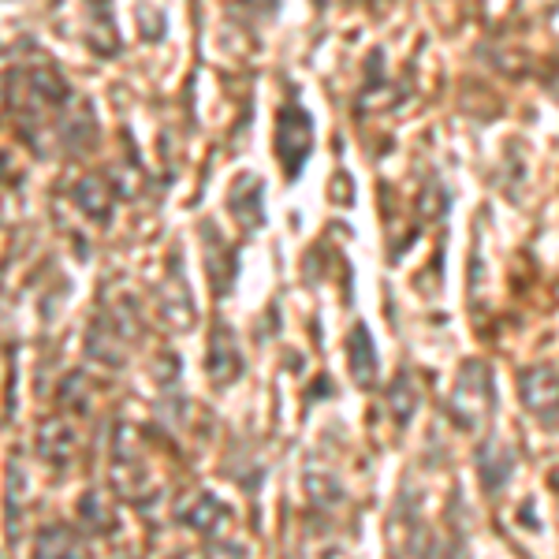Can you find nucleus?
<instances>
[{"label": "nucleus", "instance_id": "nucleus-1", "mask_svg": "<svg viewBox=\"0 0 559 559\" xmlns=\"http://www.w3.org/2000/svg\"><path fill=\"white\" fill-rule=\"evenodd\" d=\"M496 411V381H492V366L481 358L463 362L455 377V388L448 395V414L459 429H481Z\"/></svg>", "mask_w": 559, "mask_h": 559}, {"label": "nucleus", "instance_id": "nucleus-2", "mask_svg": "<svg viewBox=\"0 0 559 559\" xmlns=\"http://www.w3.org/2000/svg\"><path fill=\"white\" fill-rule=\"evenodd\" d=\"M276 157L284 165L287 179H295L302 173L306 157H310V146H313V123H310V112L299 105H284L276 116Z\"/></svg>", "mask_w": 559, "mask_h": 559}, {"label": "nucleus", "instance_id": "nucleus-3", "mask_svg": "<svg viewBox=\"0 0 559 559\" xmlns=\"http://www.w3.org/2000/svg\"><path fill=\"white\" fill-rule=\"evenodd\" d=\"M519 395L530 414L545 421L559 418V369L556 366H530L519 377Z\"/></svg>", "mask_w": 559, "mask_h": 559}, {"label": "nucleus", "instance_id": "nucleus-4", "mask_svg": "<svg viewBox=\"0 0 559 559\" xmlns=\"http://www.w3.org/2000/svg\"><path fill=\"white\" fill-rule=\"evenodd\" d=\"M477 474H481L485 492H500L508 485V477L515 474V452L503 440H485L477 448Z\"/></svg>", "mask_w": 559, "mask_h": 559}, {"label": "nucleus", "instance_id": "nucleus-5", "mask_svg": "<svg viewBox=\"0 0 559 559\" xmlns=\"http://www.w3.org/2000/svg\"><path fill=\"white\" fill-rule=\"evenodd\" d=\"M34 559H90V552L71 526H45L34 540Z\"/></svg>", "mask_w": 559, "mask_h": 559}, {"label": "nucleus", "instance_id": "nucleus-6", "mask_svg": "<svg viewBox=\"0 0 559 559\" xmlns=\"http://www.w3.org/2000/svg\"><path fill=\"white\" fill-rule=\"evenodd\" d=\"M239 369H242L239 347L231 344L228 329H216V336H213V344H210V362H205V373H210L216 384H228L231 377L239 373Z\"/></svg>", "mask_w": 559, "mask_h": 559}, {"label": "nucleus", "instance_id": "nucleus-7", "mask_svg": "<svg viewBox=\"0 0 559 559\" xmlns=\"http://www.w3.org/2000/svg\"><path fill=\"white\" fill-rule=\"evenodd\" d=\"M179 519H183L187 526L202 530V534H213V530L221 526L228 515H224V508L213 500L210 492H198V496H191V500L183 503V508H179Z\"/></svg>", "mask_w": 559, "mask_h": 559}, {"label": "nucleus", "instance_id": "nucleus-8", "mask_svg": "<svg viewBox=\"0 0 559 559\" xmlns=\"http://www.w3.org/2000/svg\"><path fill=\"white\" fill-rule=\"evenodd\" d=\"M350 373H355V381L362 388L377 381V350H373V340H369L366 324H358L355 336H350Z\"/></svg>", "mask_w": 559, "mask_h": 559}, {"label": "nucleus", "instance_id": "nucleus-9", "mask_svg": "<svg viewBox=\"0 0 559 559\" xmlns=\"http://www.w3.org/2000/svg\"><path fill=\"white\" fill-rule=\"evenodd\" d=\"M231 210H236V216H242V224L247 228H261V183L258 176H242L236 179V187H231Z\"/></svg>", "mask_w": 559, "mask_h": 559}, {"label": "nucleus", "instance_id": "nucleus-10", "mask_svg": "<svg viewBox=\"0 0 559 559\" xmlns=\"http://www.w3.org/2000/svg\"><path fill=\"white\" fill-rule=\"evenodd\" d=\"M38 448L49 463H68V459L75 455V432H71L68 426H60V421H49V426L41 429Z\"/></svg>", "mask_w": 559, "mask_h": 559}, {"label": "nucleus", "instance_id": "nucleus-11", "mask_svg": "<svg viewBox=\"0 0 559 559\" xmlns=\"http://www.w3.org/2000/svg\"><path fill=\"white\" fill-rule=\"evenodd\" d=\"M388 407H392V414H395V421H400V426H407L411 414L418 411V392L411 388V373L395 377L392 392H388Z\"/></svg>", "mask_w": 559, "mask_h": 559}, {"label": "nucleus", "instance_id": "nucleus-12", "mask_svg": "<svg viewBox=\"0 0 559 559\" xmlns=\"http://www.w3.org/2000/svg\"><path fill=\"white\" fill-rule=\"evenodd\" d=\"M75 198L86 213H97V216L108 213V191L102 187V179H83V187L75 191Z\"/></svg>", "mask_w": 559, "mask_h": 559}, {"label": "nucleus", "instance_id": "nucleus-13", "mask_svg": "<svg viewBox=\"0 0 559 559\" xmlns=\"http://www.w3.org/2000/svg\"><path fill=\"white\" fill-rule=\"evenodd\" d=\"M205 559H242V548L239 545H228V540H213Z\"/></svg>", "mask_w": 559, "mask_h": 559}]
</instances>
